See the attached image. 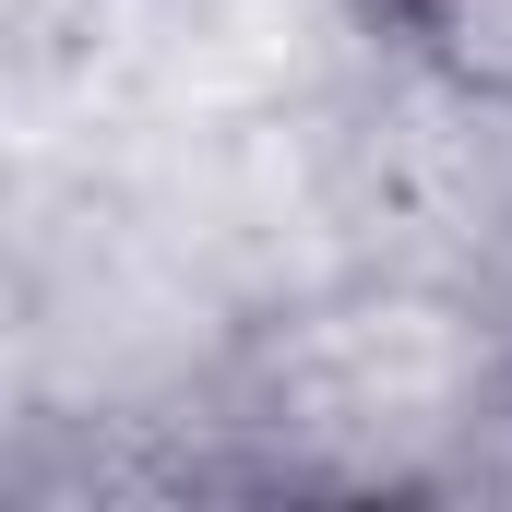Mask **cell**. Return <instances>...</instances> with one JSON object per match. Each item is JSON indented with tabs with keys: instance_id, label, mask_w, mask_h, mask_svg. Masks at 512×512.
<instances>
[{
	"instance_id": "1",
	"label": "cell",
	"mask_w": 512,
	"mask_h": 512,
	"mask_svg": "<svg viewBox=\"0 0 512 512\" xmlns=\"http://www.w3.org/2000/svg\"><path fill=\"white\" fill-rule=\"evenodd\" d=\"M382 24L441 96L512 120V0H382Z\"/></svg>"
}]
</instances>
